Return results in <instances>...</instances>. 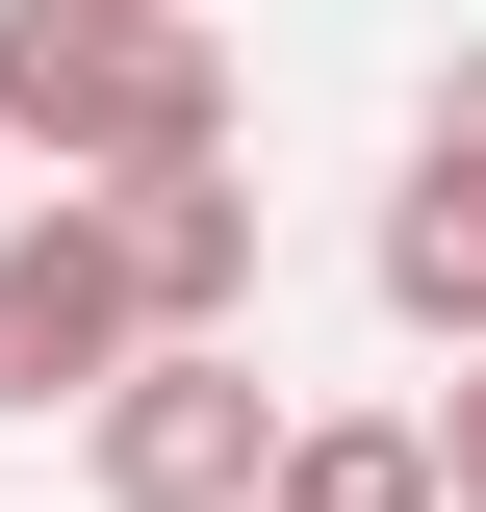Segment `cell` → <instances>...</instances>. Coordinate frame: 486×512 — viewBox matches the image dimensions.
<instances>
[{
	"instance_id": "4",
	"label": "cell",
	"mask_w": 486,
	"mask_h": 512,
	"mask_svg": "<svg viewBox=\"0 0 486 512\" xmlns=\"http://www.w3.org/2000/svg\"><path fill=\"white\" fill-rule=\"evenodd\" d=\"M103 231H128V308H154V333H256V180H231V154L103 180Z\"/></svg>"
},
{
	"instance_id": "7",
	"label": "cell",
	"mask_w": 486,
	"mask_h": 512,
	"mask_svg": "<svg viewBox=\"0 0 486 512\" xmlns=\"http://www.w3.org/2000/svg\"><path fill=\"white\" fill-rule=\"evenodd\" d=\"M435 512H486V359H435Z\"/></svg>"
},
{
	"instance_id": "3",
	"label": "cell",
	"mask_w": 486,
	"mask_h": 512,
	"mask_svg": "<svg viewBox=\"0 0 486 512\" xmlns=\"http://www.w3.org/2000/svg\"><path fill=\"white\" fill-rule=\"evenodd\" d=\"M128 333H154V308H128V231H103V180L0 205V436H26V410H77Z\"/></svg>"
},
{
	"instance_id": "2",
	"label": "cell",
	"mask_w": 486,
	"mask_h": 512,
	"mask_svg": "<svg viewBox=\"0 0 486 512\" xmlns=\"http://www.w3.org/2000/svg\"><path fill=\"white\" fill-rule=\"evenodd\" d=\"M256 461H282L256 333H128V359L77 384V487L103 512H256Z\"/></svg>"
},
{
	"instance_id": "6",
	"label": "cell",
	"mask_w": 486,
	"mask_h": 512,
	"mask_svg": "<svg viewBox=\"0 0 486 512\" xmlns=\"http://www.w3.org/2000/svg\"><path fill=\"white\" fill-rule=\"evenodd\" d=\"M256 512H435V410H282Z\"/></svg>"
},
{
	"instance_id": "8",
	"label": "cell",
	"mask_w": 486,
	"mask_h": 512,
	"mask_svg": "<svg viewBox=\"0 0 486 512\" xmlns=\"http://www.w3.org/2000/svg\"><path fill=\"white\" fill-rule=\"evenodd\" d=\"M410 154H461V180H486V26L435 52V103H410Z\"/></svg>"
},
{
	"instance_id": "5",
	"label": "cell",
	"mask_w": 486,
	"mask_h": 512,
	"mask_svg": "<svg viewBox=\"0 0 486 512\" xmlns=\"http://www.w3.org/2000/svg\"><path fill=\"white\" fill-rule=\"evenodd\" d=\"M359 282H384V333H410V359H486V180H461V154H410V180H384Z\"/></svg>"
},
{
	"instance_id": "1",
	"label": "cell",
	"mask_w": 486,
	"mask_h": 512,
	"mask_svg": "<svg viewBox=\"0 0 486 512\" xmlns=\"http://www.w3.org/2000/svg\"><path fill=\"white\" fill-rule=\"evenodd\" d=\"M0 154L26 180H180V154H231V26L205 0H0Z\"/></svg>"
}]
</instances>
